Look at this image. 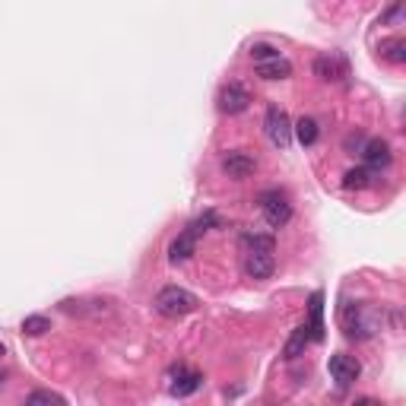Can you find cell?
<instances>
[{
  "label": "cell",
  "mask_w": 406,
  "mask_h": 406,
  "mask_svg": "<svg viewBox=\"0 0 406 406\" xmlns=\"http://www.w3.org/2000/svg\"><path fill=\"white\" fill-rule=\"evenodd\" d=\"M340 317H343V330H346L349 340H368V336L384 330V321L393 317V311L378 308V304H346L340 311Z\"/></svg>",
  "instance_id": "cell-1"
},
{
  "label": "cell",
  "mask_w": 406,
  "mask_h": 406,
  "mask_svg": "<svg viewBox=\"0 0 406 406\" xmlns=\"http://www.w3.org/2000/svg\"><path fill=\"white\" fill-rule=\"evenodd\" d=\"M156 311L162 317H171V321H178V317L190 314V311L197 308V295L187 289H181V285H165V289H159L156 295Z\"/></svg>",
  "instance_id": "cell-2"
},
{
  "label": "cell",
  "mask_w": 406,
  "mask_h": 406,
  "mask_svg": "<svg viewBox=\"0 0 406 406\" xmlns=\"http://www.w3.org/2000/svg\"><path fill=\"white\" fill-rule=\"evenodd\" d=\"M257 207H260V213H264V219L270 222V228H283L285 222L292 219V203L279 187L264 190V194L257 197Z\"/></svg>",
  "instance_id": "cell-3"
},
{
  "label": "cell",
  "mask_w": 406,
  "mask_h": 406,
  "mask_svg": "<svg viewBox=\"0 0 406 406\" xmlns=\"http://www.w3.org/2000/svg\"><path fill=\"white\" fill-rule=\"evenodd\" d=\"M264 133H266V140H270L276 149H289V143H292V121H289V114H285L279 105L266 108Z\"/></svg>",
  "instance_id": "cell-4"
},
{
  "label": "cell",
  "mask_w": 406,
  "mask_h": 406,
  "mask_svg": "<svg viewBox=\"0 0 406 406\" xmlns=\"http://www.w3.org/2000/svg\"><path fill=\"white\" fill-rule=\"evenodd\" d=\"M327 371H330V378H333V384L340 387V390H349V387L359 381L362 365L352 359V355L333 352V355H330V362H327Z\"/></svg>",
  "instance_id": "cell-5"
},
{
  "label": "cell",
  "mask_w": 406,
  "mask_h": 406,
  "mask_svg": "<svg viewBox=\"0 0 406 406\" xmlns=\"http://www.w3.org/2000/svg\"><path fill=\"white\" fill-rule=\"evenodd\" d=\"M168 390H171V397H190V393H197L200 390V384H203V374L200 371H194V368H184V365H175L168 371Z\"/></svg>",
  "instance_id": "cell-6"
},
{
  "label": "cell",
  "mask_w": 406,
  "mask_h": 406,
  "mask_svg": "<svg viewBox=\"0 0 406 406\" xmlns=\"http://www.w3.org/2000/svg\"><path fill=\"white\" fill-rule=\"evenodd\" d=\"M359 156H362V162H365V168L381 171V168H387V165H390L393 152H390V143H387V140L374 137V140H365V143H362Z\"/></svg>",
  "instance_id": "cell-7"
},
{
  "label": "cell",
  "mask_w": 406,
  "mask_h": 406,
  "mask_svg": "<svg viewBox=\"0 0 406 406\" xmlns=\"http://www.w3.org/2000/svg\"><path fill=\"white\" fill-rule=\"evenodd\" d=\"M247 105H251V92H247L241 82H226V86L219 89V111L241 114Z\"/></svg>",
  "instance_id": "cell-8"
},
{
  "label": "cell",
  "mask_w": 406,
  "mask_h": 406,
  "mask_svg": "<svg viewBox=\"0 0 406 406\" xmlns=\"http://www.w3.org/2000/svg\"><path fill=\"white\" fill-rule=\"evenodd\" d=\"M254 168H257V159L251 156V152H228L226 159H222V171H226L228 178H235V181H245V178L254 175Z\"/></svg>",
  "instance_id": "cell-9"
},
{
  "label": "cell",
  "mask_w": 406,
  "mask_h": 406,
  "mask_svg": "<svg viewBox=\"0 0 406 406\" xmlns=\"http://www.w3.org/2000/svg\"><path fill=\"white\" fill-rule=\"evenodd\" d=\"M314 76L317 80H324V82H336V80H343L346 76V63H343V57H333V54H321V57H314Z\"/></svg>",
  "instance_id": "cell-10"
},
{
  "label": "cell",
  "mask_w": 406,
  "mask_h": 406,
  "mask_svg": "<svg viewBox=\"0 0 406 406\" xmlns=\"http://www.w3.org/2000/svg\"><path fill=\"white\" fill-rule=\"evenodd\" d=\"M273 270H276V260L273 254H264V251H254L245 257V273L251 279H270Z\"/></svg>",
  "instance_id": "cell-11"
},
{
  "label": "cell",
  "mask_w": 406,
  "mask_h": 406,
  "mask_svg": "<svg viewBox=\"0 0 406 406\" xmlns=\"http://www.w3.org/2000/svg\"><path fill=\"white\" fill-rule=\"evenodd\" d=\"M194 254H197V235L190 232V228H184V232L168 245V260L171 264H184V260H190Z\"/></svg>",
  "instance_id": "cell-12"
},
{
  "label": "cell",
  "mask_w": 406,
  "mask_h": 406,
  "mask_svg": "<svg viewBox=\"0 0 406 406\" xmlns=\"http://www.w3.org/2000/svg\"><path fill=\"white\" fill-rule=\"evenodd\" d=\"M254 67H257L260 80H285V76H292V63L285 61L283 54L270 57V61H260V63H254Z\"/></svg>",
  "instance_id": "cell-13"
},
{
  "label": "cell",
  "mask_w": 406,
  "mask_h": 406,
  "mask_svg": "<svg viewBox=\"0 0 406 406\" xmlns=\"http://www.w3.org/2000/svg\"><path fill=\"white\" fill-rule=\"evenodd\" d=\"M238 245L245 247L247 254H254V251L273 254V251H276V238H273V235H264V232H241Z\"/></svg>",
  "instance_id": "cell-14"
},
{
  "label": "cell",
  "mask_w": 406,
  "mask_h": 406,
  "mask_svg": "<svg viewBox=\"0 0 406 406\" xmlns=\"http://www.w3.org/2000/svg\"><path fill=\"white\" fill-rule=\"evenodd\" d=\"M314 343V336H311V327L308 324H302V327L292 330L289 343H285V359H298V355H304V349Z\"/></svg>",
  "instance_id": "cell-15"
},
{
  "label": "cell",
  "mask_w": 406,
  "mask_h": 406,
  "mask_svg": "<svg viewBox=\"0 0 406 406\" xmlns=\"http://www.w3.org/2000/svg\"><path fill=\"white\" fill-rule=\"evenodd\" d=\"M311 327V336H314V343L324 340V295L321 292H314L311 295V304H308V321H304Z\"/></svg>",
  "instance_id": "cell-16"
},
{
  "label": "cell",
  "mask_w": 406,
  "mask_h": 406,
  "mask_svg": "<svg viewBox=\"0 0 406 406\" xmlns=\"http://www.w3.org/2000/svg\"><path fill=\"white\" fill-rule=\"evenodd\" d=\"M292 133L298 137V143H302V146H314L317 143V133H321V130H317V121L314 118H298L295 124H292Z\"/></svg>",
  "instance_id": "cell-17"
},
{
  "label": "cell",
  "mask_w": 406,
  "mask_h": 406,
  "mask_svg": "<svg viewBox=\"0 0 406 406\" xmlns=\"http://www.w3.org/2000/svg\"><path fill=\"white\" fill-rule=\"evenodd\" d=\"M378 51L387 63H406V42L403 38H387V42H381Z\"/></svg>",
  "instance_id": "cell-18"
},
{
  "label": "cell",
  "mask_w": 406,
  "mask_h": 406,
  "mask_svg": "<svg viewBox=\"0 0 406 406\" xmlns=\"http://www.w3.org/2000/svg\"><path fill=\"white\" fill-rule=\"evenodd\" d=\"M371 175L374 171L365 168V165H362V168H349L346 175H343V187L346 190H365L368 184H371Z\"/></svg>",
  "instance_id": "cell-19"
},
{
  "label": "cell",
  "mask_w": 406,
  "mask_h": 406,
  "mask_svg": "<svg viewBox=\"0 0 406 406\" xmlns=\"http://www.w3.org/2000/svg\"><path fill=\"white\" fill-rule=\"evenodd\" d=\"M187 228L197 235V238H200V235H203V232H209V228H222V216H219V213H213V209H207V213L197 216V219L190 222Z\"/></svg>",
  "instance_id": "cell-20"
},
{
  "label": "cell",
  "mask_w": 406,
  "mask_h": 406,
  "mask_svg": "<svg viewBox=\"0 0 406 406\" xmlns=\"http://www.w3.org/2000/svg\"><path fill=\"white\" fill-rule=\"evenodd\" d=\"M51 330V321L44 314H29L23 321V333L25 336H42V333H48Z\"/></svg>",
  "instance_id": "cell-21"
},
{
  "label": "cell",
  "mask_w": 406,
  "mask_h": 406,
  "mask_svg": "<svg viewBox=\"0 0 406 406\" xmlns=\"http://www.w3.org/2000/svg\"><path fill=\"white\" fill-rule=\"evenodd\" d=\"M25 403H32V406H35V403H57V406H61L63 397H61V393H54V390H32L29 397H25Z\"/></svg>",
  "instance_id": "cell-22"
},
{
  "label": "cell",
  "mask_w": 406,
  "mask_h": 406,
  "mask_svg": "<svg viewBox=\"0 0 406 406\" xmlns=\"http://www.w3.org/2000/svg\"><path fill=\"white\" fill-rule=\"evenodd\" d=\"M403 23V0H393L387 13H381V25H400Z\"/></svg>",
  "instance_id": "cell-23"
},
{
  "label": "cell",
  "mask_w": 406,
  "mask_h": 406,
  "mask_svg": "<svg viewBox=\"0 0 406 406\" xmlns=\"http://www.w3.org/2000/svg\"><path fill=\"white\" fill-rule=\"evenodd\" d=\"M270 57H279V48H273V44H254V48H251V61L254 63L270 61Z\"/></svg>",
  "instance_id": "cell-24"
},
{
  "label": "cell",
  "mask_w": 406,
  "mask_h": 406,
  "mask_svg": "<svg viewBox=\"0 0 406 406\" xmlns=\"http://www.w3.org/2000/svg\"><path fill=\"white\" fill-rule=\"evenodd\" d=\"M346 149L355 156V152L362 149V137H355V133H349V137H346Z\"/></svg>",
  "instance_id": "cell-25"
},
{
  "label": "cell",
  "mask_w": 406,
  "mask_h": 406,
  "mask_svg": "<svg viewBox=\"0 0 406 406\" xmlns=\"http://www.w3.org/2000/svg\"><path fill=\"white\" fill-rule=\"evenodd\" d=\"M4 381H6V371H4V368H0V387H4Z\"/></svg>",
  "instance_id": "cell-26"
},
{
  "label": "cell",
  "mask_w": 406,
  "mask_h": 406,
  "mask_svg": "<svg viewBox=\"0 0 406 406\" xmlns=\"http://www.w3.org/2000/svg\"><path fill=\"white\" fill-rule=\"evenodd\" d=\"M4 352H6V349H4V343H0V355H4Z\"/></svg>",
  "instance_id": "cell-27"
}]
</instances>
